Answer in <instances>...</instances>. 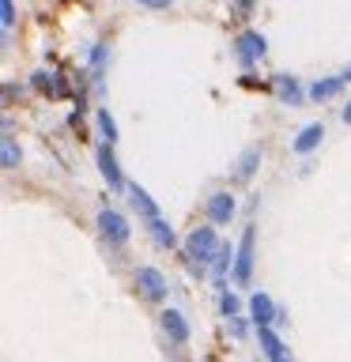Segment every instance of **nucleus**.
I'll use <instances>...</instances> for the list:
<instances>
[{
	"label": "nucleus",
	"mask_w": 351,
	"mask_h": 362,
	"mask_svg": "<svg viewBox=\"0 0 351 362\" xmlns=\"http://www.w3.org/2000/svg\"><path fill=\"white\" fill-rule=\"evenodd\" d=\"M219 234H215V226H197V230L189 234V257L200 260V264H208V260L219 257Z\"/></svg>",
	"instance_id": "1"
},
{
	"label": "nucleus",
	"mask_w": 351,
	"mask_h": 362,
	"mask_svg": "<svg viewBox=\"0 0 351 362\" xmlns=\"http://www.w3.org/2000/svg\"><path fill=\"white\" fill-rule=\"evenodd\" d=\"M253 242H257V230L246 226L242 242H238V253H234V283L238 287H246V283L253 279Z\"/></svg>",
	"instance_id": "2"
},
{
	"label": "nucleus",
	"mask_w": 351,
	"mask_h": 362,
	"mask_svg": "<svg viewBox=\"0 0 351 362\" xmlns=\"http://www.w3.org/2000/svg\"><path fill=\"white\" fill-rule=\"evenodd\" d=\"M234 53H238V61H242L246 68H249V64H257L260 57L268 53L265 34H257V30H242V34H238V42H234Z\"/></svg>",
	"instance_id": "3"
},
{
	"label": "nucleus",
	"mask_w": 351,
	"mask_h": 362,
	"mask_svg": "<svg viewBox=\"0 0 351 362\" xmlns=\"http://www.w3.org/2000/svg\"><path fill=\"white\" fill-rule=\"evenodd\" d=\"M136 287H140V294H144L147 302H159V298H166V276H163L159 268H151V264L136 272Z\"/></svg>",
	"instance_id": "4"
},
{
	"label": "nucleus",
	"mask_w": 351,
	"mask_h": 362,
	"mask_svg": "<svg viewBox=\"0 0 351 362\" xmlns=\"http://www.w3.org/2000/svg\"><path fill=\"white\" fill-rule=\"evenodd\" d=\"M98 230L102 234H106L110 238V242H129V234H132V226H129V219H125V215L121 211H98Z\"/></svg>",
	"instance_id": "5"
},
{
	"label": "nucleus",
	"mask_w": 351,
	"mask_h": 362,
	"mask_svg": "<svg viewBox=\"0 0 351 362\" xmlns=\"http://www.w3.org/2000/svg\"><path fill=\"white\" fill-rule=\"evenodd\" d=\"M98 170H102V177H106L110 189H125L121 166H117V158H113V144H98Z\"/></svg>",
	"instance_id": "6"
},
{
	"label": "nucleus",
	"mask_w": 351,
	"mask_h": 362,
	"mask_svg": "<svg viewBox=\"0 0 351 362\" xmlns=\"http://www.w3.org/2000/svg\"><path fill=\"white\" fill-rule=\"evenodd\" d=\"M257 336H260V347H265L268 362H291V351L283 347V339L272 332V325H257Z\"/></svg>",
	"instance_id": "7"
},
{
	"label": "nucleus",
	"mask_w": 351,
	"mask_h": 362,
	"mask_svg": "<svg viewBox=\"0 0 351 362\" xmlns=\"http://www.w3.org/2000/svg\"><path fill=\"white\" fill-rule=\"evenodd\" d=\"M231 215H234V197H231V192H215V197L208 200V219H212V226L231 223Z\"/></svg>",
	"instance_id": "8"
},
{
	"label": "nucleus",
	"mask_w": 351,
	"mask_h": 362,
	"mask_svg": "<svg viewBox=\"0 0 351 362\" xmlns=\"http://www.w3.org/2000/svg\"><path fill=\"white\" fill-rule=\"evenodd\" d=\"M249 313H253L257 325H272V321H276V305H272V298L265 291H257L253 298H249Z\"/></svg>",
	"instance_id": "9"
},
{
	"label": "nucleus",
	"mask_w": 351,
	"mask_h": 362,
	"mask_svg": "<svg viewBox=\"0 0 351 362\" xmlns=\"http://www.w3.org/2000/svg\"><path fill=\"white\" fill-rule=\"evenodd\" d=\"M163 328H166V336L174 339V344H189V325H185V317H181L178 310L163 313Z\"/></svg>",
	"instance_id": "10"
},
{
	"label": "nucleus",
	"mask_w": 351,
	"mask_h": 362,
	"mask_svg": "<svg viewBox=\"0 0 351 362\" xmlns=\"http://www.w3.org/2000/svg\"><path fill=\"white\" fill-rule=\"evenodd\" d=\"M321 140H325V129L313 121V124H306V129H302L299 136H294V151H299V155H310Z\"/></svg>",
	"instance_id": "11"
},
{
	"label": "nucleus",
	"mask_w": 351,
	"mask_h": 362,
	"mask_svg": "<svg viewBox=\"0 0 351 362\" xmlns=\"http://www.w3.org/2000/svg\"><path fill=\"white\" fill-rule=\"evenodd\" d=\"M340 90H344V76H328V79H317V83L310 87V98L313 102H328V98H336Z\"/></svg>",
	"instance_id": "12"
},
{
	"label": "nucleus",
	"mask_w": 351,
	"mask_h": 362,
	"mask_svg": "<svg viewBox=\"0 0 351 362\" xmlns=\"http://www.w3.org/2000/svg\"><path fill=\"white\" fill-rule=\"evenodd\" d=\"M272 87H276V95L283 102H291V106H299V102H302V87L294 83L291 76H276V79H272Z\"/></svg>",
	"instance_id": "13"
},
{
	"label": "nucleus",
	"mask_w": 351,
	"mask_h": 362,
	"mask_svg": "<svg viewBox=\"0 0 351 362\" xmlns=\"http://www.w3.org/2000/svg\"><path fill=\"white\" fill-rule=\"evenodd\" d=\"M129 197H132V204L144 211V219H159V208H155V200L147 197V189H140V185H129Z\"/></svg>",
	"instance_id": "14"
},
{
	"label": "nucleus",
	"mask_w": 351,
	"mask_h": 362,
	"mask_svg": "<svg viewBox=\"0 0 351 362\" xmlns=\"http://www.w3.org/2000/svg\"><path fill=\"white\" fill-rule=\"evenodd\" d=\"M147 230L155 234V242L163 245V249H170V245L178 242V238H174V230H170V223L163 219V215H159V219H147Z\"/></svg>",
	"instance_id": "15"
},
{
	"label": "nucleus",
	"mask_w": 351,
	"mask_h": 362,
	"mask_svg": "<svg viewBox=\"0 0 351 362\" xmlns=\"http://www.w3.org/2000/svg\"><path fill=\"white\" fill-rule=\"evenodd\" d=\"M98 129H102V140H106V144L117 140V124H113L110 110H98Z\"/></svg>",
	"instance_id": "16"
},
{
	"label": "nucleus",
	"mask_w": 351,
	"mask_h": 362,
	"mask_svg": "<svg viewBox=\"0 0 351 362\" xmlns=\"http://www.w3.org/2000/svg\"><path fill=\"white\" fill-rule=\"evenodd\" d=\"M231 260H234L231 245H223V249H219V257H215V268H212V276H215V279H223V276H226V268H231Z\"/></svg>",
	"instance_id": "17"
},
{
	"label": "nucleus",
	"mask_w": 351,
	"mask_h": 362,
	"mask_svg": "<svg viewBox=\"0 0 351 362\" xmlns=\"http://www.w3.org/2000/svg\"><path fill=\"white\" fill-rule=\"evenodd\" d=\"M257 158H260V151H257V147H249V151L242 155V163H238V177H249V174H253Z\"/></svg>",
	"instance_id": "18"
},
{
	"label": "nucleus",
	"mask_w": 351,
	"mask_h": 362,
	"mask_svg": "<svg viewBox=\"0 0 351 362\" xmlns=\"http://www.w3.org/2000/svg\"><path fill=\"white\" fill-rule=\"evenodd\" d=\"M102 64H106V45H95V53H91V72H95V76H102Z\"/></svg>",
	"instance_id": "19"
},
{
	"label": "nucleus",
	"mask_w": 351,
	"mask_h": 362,
	"mask_svg": "<svg viewBox=\"0 0 351 362\" xmlns=\"http://www.w3.org/2000/svg\"><path fill=\"white\" fill-rule=\"evenodd\" d=\"M0 23H4V30L16 23V4H11V0H0Z\"/></svg>",
	"instance_id": "20"
},
{
	"label": "nucleus",
	"mask_w": 351,
	"mask_h": 362,
	"mask_svg": "<svg viewBox=\"0 0 351 362\" xmlns=\"http://www.w3.org/2000/svg\"><path fill=\"white\" fill-rule=\"evenodd\" d=\"M219 310H223L226 317H234L238 310H242V302H238V298H234V294H223V302H219Z\"/></svg>",
	"instance_id": "21"
},
{
	"label": "nucleus",
	"mask_w": 351,
	"mask_h": 362,
	"mask_svg": "<svg viewBox=\"0 0 351 362\" xmlns=\"http://www.w3.org/2000/svg\"><path fill=\"white\" fill-rule=\"evenodd\" d=\"M16 163H19V151H16V144H11V140H4V166L11 170Z\"/></svg>",
	"instance_id": "22"
},
{
	"label": "nucleus",
	"mask_w": 351,
	"mask_h": 362,
	"mask_svg": "<svg viewBox=\"0 0 351 362\" xmlns=\"http://www.w3.org/2000/svg\"><path fill=\"white\" fill-rule=\"evenodd\" d=\"M144 8H155V11H163V8H170V0H140Z\"/></svg>",
	"instance_id": "23"
},
{
	"label": "nucleus",
	"mask_w": 351,
	"mask_h": 362,
	"mask_svg": "<svg viewBox=\"0 0 351 362\" xmlns=\"http://www.w3.org/2000/svg\"><path fill=\"white\" fill-rule=\"evenodd\" d=\"M50 83H53V79H50V76H45V72H38V76H34V87H42V90H50Z\"/></svg>",
	"instance_id": "24"
},
{
	"label": "nucleus",
	"mask_w": 351,
	"mask_h": 362,
	"mask_svg": "<svg viewBox=\"0 0 351 362\" xmlns=\"http://www.w3.org/2000/svg\"><path fill=\"white\" fill-rule=\"evenodd\" d=\"M234 8L238 11H249V8H253V0H234Z\"/></svg>",
	"instance_id": "25"
},
{
	"label": "nucleus",
	"mask_w": 351,
	"mask_h": 362,
	"mask_svg": "<svg viewBox=\"0 0 351 362\" xmlns=\"http://www.w3.org/2000/svg\"><path fill=\"white\" fill-rule=\"evenodd\" d=\"M344 121L351 124V102H347V106H344Z\"/></svg>",
	"instance_id": "26"
},
{
	"label": "nucleus",
	"mask_w": 351,
	"mask_h": 362,
	"mask_svg": "<svg viewBox=\"0 0 351 362\" xmlns=\"http://www.w3.org/2000/svg\"><path fill=\"white\" fill-rule=\"evenodd\" d=\"M344 83H351V64L344 68Z\"/></svg>",
	"instance_id": "27"
}]
</instances>
